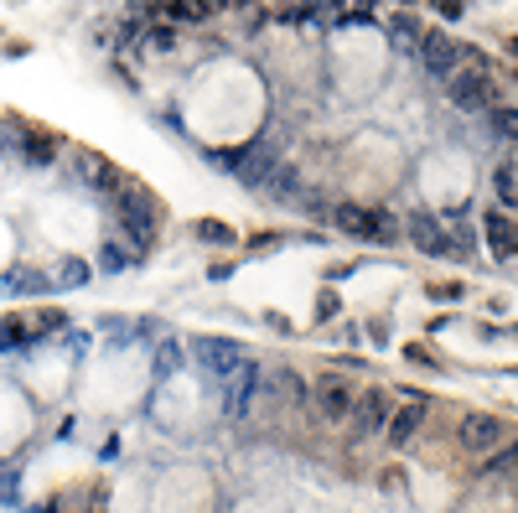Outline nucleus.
<instances>
[{
    "label": "nucleus",
    "instance_id": "1",
    "mask_svg": "<svg viewBox=\"0 0 518 513\" xmlns=\"http://www.w3.org/2000/svg\"><path fill=\"white\" fill-rule=\"evenodd\" d=\"M109 203H114V228L124 234V244H130V249L145 260V254L156 249V239H161V224H166L161 197H156L145 182L124 177V182L109 192Z\"/></svg>",
    "mask_w": 518,
    "mask_h": 513
},
{
    "label": "nucleus",
    "instance_id": "2",
    "mask_svg": "<svg viewBox=\"0 0 518 513\" xmlns=\"http://www.w3.org/2000/svg\"><path fill=\"white\" fill-rule=\"evenodd\" d=\"M306 394L311 384L295 369H275L254 379L249 410H259V420H286V415H306Z\"/></svg>",
    "mask_w": 518,
    "mask_h": 513
},
{
    "label": "nucleus",
    "instance_id": "3",
    "mask_svg": "<svg viewBox=\"0 0 518 513\" xmlns=\"http://www.w3.org/2000/svg\"><path fill=\"white\" fill-rule=\"evenodd\" d=\"M192 363L213 379V384H233V379H259V363L244 343L233 337H192Z\"/></svg>",
    "mask_w": 518,
    "mask_h": 513
},
{
    "label": "nucleus",
    "instance_id": "4",
    "mask_svg": "<svg viewBox=\"0 0 518 513\" xmlns=\"http://www.w3.org/2000/svg\"><path fill=\"white\" fill-rule=\"evenodd\" d=\"M352 399H358V384H352L348 373H316L311 379V394H306V415L322 426V431H337V426H348L352 415Z\"/></svg>",
    "mask_w": 518,
    "mask_h": 513
},
{
    "label": "nucleus",
    "instance_id": "5",
    "mask_svg": "<svg viewBox=\"0 0 518 513\" xmlns=\"http://www.w3.org/2000/svg\"><path fill=\"white\" fill-rule=\"evenodd\" d=\"M441 88H446V104L451 109H461V115H487L497 104V78L487 62H461L451 78H441Z\"/></svg>",
    "mask_w": 518,
    "mask_h": 513
},
{
    "label": "nucleus",
    "instance_id": "6",
    "mask_svg": "<svg viewBox=\"0 0 518 513\" xmlns=\"http://www.w3.org/2000/svg\"><path fill=\"white\" fill-rule=\"evenodd\" d=\"M332 224L342 228L358 244H394L399 239V218L378 203H337L332 207Z\"/></svg>",
    "mask_w": 518,
    "mask_h": 513
},
{
    "label": "nucleus",
    "instance_id": "7",
    "mask_svg": "<svg viewBox=\"0 0 518 513\" xmlns=\"http://www.w3.org/2000/svg\"><path fill=\"white\" fill-rule=\"evenodd\" d=\"M399 239H410L414 254H425V260H446V254H461L451 239V228L446 218H435L431 207H410L404 218H399Z\"/></svg>",
    "mask_w": 518,
    "mask_h": 513
},
{
    "label": "nucleus",
    "instance_id": "8",
    "mask_svg": "<svg viewBox=\"0 0 518 513\" xmlns=\"http://www.w3.org/2000/svg\"><path fill=\"white\" fill-rule=\"evenodd\" d=\"M389 410H394V394H389V389H378V384L358 389V399H352V415H348L352 441H373V435H384V426H389Z\"/></svg>",
    "mask_w": 518,
    "mask_h": 513
},
{
    "label": "nucleus",
    "instance_id": "9",
    "mask_svg": "<svg viewBox=\"0 0 518 513\" xmlns=\"http://www.w3.org/2000/svg\"><path fill=\"white\" fill-rule=\"evenodd\" d=\"M425 415H431V399L425 394H399L394 399V410H389V426H384V435H389V446H414L420 441V431H425Z\"/></svg>",
    "mask_w": 518,
    "mask_h": 513
},
{
    "label": "nucleus",
    "instance_id": "10",
    "mask_svg": "<svg viewBox=\"0 0 518 513\" xmlns=\"http://www.w3.org/2000/svg\"><path fill=\"white\" fill-rule=\"evenodd\" d=\"M456 441H461V452H472V456H493L497 446L508 441V426H503V415L472 410V415H461V431H456Z\"/></svg>",
    "mask_w": 518,
    "mask_h": 513
},
{
    "label": "nucleus",
    "instance_id": "11",
    "mask_svg": "<svg viewBox=\"0 0 518 513\" xmlns=\"http://www.w3.org/2000/svg\"><path fill=\"white\" fill-rule=\"evenodd\" d=\"M420 58H425V68H431L435 78H451L461 62H472V52H467V41L451 37V32H425V37H420Z\"/></svg>",
    "mask_w": 518,
    "mask_h": 513
},
{
    "label": "nucleus",
    "instance_id": "12",
    "mask_svg": "<svg viewBox=\"0 0 518 513\" xmlns=\"http://www.w3.org/2000/svg\"><path fill=\"white\" fill-rule=\"evenodd\" d=\"M68 171H73L83 187H94V192H114V187L124 182L120 166L104 161L99 151H88V145H73V151H68Z\"/></svg>",
    "mask_w": 518,
    "mask_h": 513
},
{
    "label": "nucleus",
    "instance_id": "13",
    "mask_svg": "<svg viewBox=\"0 0 518 513\" xmlns=\"http://www.w3.org/2000/svg\"><path fill=\"white\" fill-rule=\"evenodd\" d=\"M62 151H68L62 135L41 130V124H26V130H21V145H16V161L32 166V171H52V166L62 161Z\"/></svg>",
    "mask_w": 518,
    "mask_h": 513
},
{
    "label": "nucleus",
    "instance_id": "14",
    "mask_svg": "<svg viewBox=\"0 0 518 513\" xmlns=\"http://www.w3.org/2000/svg\"><path fill=\"white\" fill-rule=\"evenodd\" d=\"M482 239H487V249H493L497 260H513L518 254V218L503 213V207H487V213H482Z\"/></svg>",
    "mask_w": 518,
    "mask_h": 513
},
{
    "label": "nucleus",
    "instance_id": "15",
    "mask_svg": "<svg viewBox=\"0 0 518 513\" xmlns=\"http://www.w3.org/2000/svg\"><path fill=\"white\" fill-rule=\"evenodd\" d=\"M41 332L32 322V311H11V316H0V353H26L37 348Z\"/></svg>",
    "mask_w": 518,
    "mask_h": 513
},
{
    "label": "nucleus",
    "instance_id": "16",
    "mask_svg": "<svg viewBox=\"0 0 518 513\" xmlns=\"http://www.w3.org/2000/svg\"><path fill=\"white\" fill-rule=\"evenodd\" d=\"M177 47H182L177 21H145V26H141V52H145V58H171Z\"/></svg>",
    "mask_w": 518,
    "mask_h": 513
},
{
    "label": "nucleus",
    "instance_id": "17",
    "mask_svg": "<svg viewBox=\"0 0 518 513\" xmlns=\"http://www.w3.org/2000/svg\"><path fill=\"white\" fill-rule=\"evenodd\" d=\"M493 192L503 197L508 207H518V156H503L493 171Z\"/></svg>",
    "mask_w": 518,
    "mask_h": 513
},
{
    "label": "nucleus",
    "instance_id": "18",
    "mask_svg": "<svg viewBox=\"0 0 518 513\" xmlns=\"http://www.w3.org/2000/svg\"><path fill=\"white\" fill-rule=\"evenodd\" d=\"M135 260H141V254H135L130 244H114V239L99 244V270H104V275H120V270H130Z\"/></svg>",
    "mask_w": 518,
    "mask_h": 513
},
{
    "label": "nucleus",
    "instance_id": "19",
    "mask_svg": "<svg viewBox=\"0 0 518 513\" xmlns=\"http://www.w3.org/2000/svg\"><path fill=\"white\" fill-rule=\"evenodd\" d=\"M487 124H493L497 141H513L518 145V109H513V104H493V109H487Z\"/></svg>",
    "mask_w": 518,
    "mask_h": 513
},
{
    "label": "nucleus",
    "instance_id": "20",
    "mask_svg": "<svg viewBox=\"0 0 518 513\" xmlns=\"http://www.w3.org/2000/svg\"><path fill=\"white\" fill-rule=\"evenodd\" d=\"M41 290H58L52 275H41V270H16L11 275V296H41Z\"/></svg>",
    "mask_w": 518,
    "mask_h": 513
},
{
    "label": "nucleus",
    "instance_id": "21",
    "mask_svg": "<svg viewBox=\"0 0 518 513\" xmlns=\"http://www.w3.org/2000/svg\"><path fill=\"white\" fill-rule=\"evenodd\" d=\"M192 239H203V244H239V234L228 224H218V218H197V224H192Z\"/></svg>",
    "mask_w": 518,
    "mask_h": 513
},
{
    "label": "nucleus",
    "instance_id": "22",
    "mask_svg": "<svg viewBox=\"0 0 518 513\" xmlns=\"http://www.w3.org/2000/svg\"><path fill=\"white\" fill-rule=\"evenodd\" d=\"M83 280H88V265H83V260H73V254H68V260H58V270H52V286H83Z\"/></svg>",
    "mask_w": 518,
    "mask_h": 513
},
{
    "label": "nucleus",
    "instance_id": "23",
    "mask_svg": "<svg viewBox=\"0 0 518 513\" xmlns=\"http://www.w3.org/2000/svg\"><path fill=\"white\" fill-rule=\"evenodd\" d=\"M389 37L420 47V37H425V32H420V21H414V16H394V21H389Z\"/></svg>",
    "mask_w": 518,
    "mask_h": 513
},
{
    "label": "nucleus",
    "instance_id": "24",
    "mask_svg": "<svg viewBox=\"0 0 518 513\" xmlns=\"http://www.w3.org/2000/svg\"><path fill=\"white\" fill-rule=\"evenodd\" d=\"M487 472H518V441H513V446H508V441H503V446H497V452H493V462H487Z\"/></svg>",
    "mask_w": 518,
    "mask_h": 513
},
{
    "label": "nucleus",
    "instance_id": "25",
    "mask_svg": "<svg viewBox=\"0 0 518 513\" xmlns=\"http://www.w3.org/2000/svg\"><path fill=\"white\" fill-rule=\"evenodd\" d=\"M461 296H467L461 280H435V286H431V301H461Z\"/></svg>",
    "mask_w": 518,
    "mask_h": 513
},
{
    "label": "nucleus",
    "instance_id": "26",
    "mask_svg": "<svg viewBox=\"0 0 518 513\" xmlns=\"http://www.w3.org/2000/svg\"><path fill=\"white\" fill-rule=\"evenodd\" d=\"M435 11H441L446 21H456V16H461V0H435Z\"/></svg>",
    "mask_w": 518,
    "mask_h": 513
},
{
    "label": "nucleus",
    "instance_id": "27",
    "mask_svg": "<svg viewBox=\"0 0 518 513\" xmlns=\"http://www.w3.org/2000/svg\"><path fill=\"white\" fill-rule=\"evenodd\" d=\"M316 316H337V296H322V301H316Z\"/></svg>",
    "mask_w": 518,
    "mask_h": 513
}]
</instances>
